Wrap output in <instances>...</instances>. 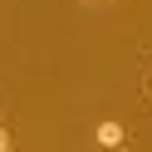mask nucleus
I'll list each match as a JSON object with an SVG mask.
<instances>
[{
	"instance_id": "nucleus-1",
	"label": "nucleus",
	"mask_w": 152,
	"mask_h": 152,
	"mask_svg": "<svg viewBox=\"0 0 152 152\" xmlns=\"http://www.w3.org/2000/svg\"><path fill=\"white\" fill-rule=\"evenodd\" d=\"M93 137H98V147H108V152H118L123 142H128V132H123V123H98V132H93Z\"/></svg>"
},
{
	"instance_id": "nucleus-2",
	"label": "nucleus",
	"mask_w": 152,
	"mask_h": 152,
	"mask_svg": "<svg viewBox=\"0 0 152 152\" xmlns=\"http://www.w3.org/2000/svg\"><path fill=\"white\" fill-rule=\"evenodd\" d=\"M0 152H10V132H5V128H0Z\"/></svg>"
},
{
	"instance_id": "nucleus-3",
	"label": "nucleus",
	"mask_w": 152,
	"mask_h": 152,
	"mask_svg": "<svg viewBox=\"0 0 152 152\" xmlns=\"http://www.w3.org/2000/svg\"><path fill=\"white\" fill-rule=\"evenodd\" d=\"M93 5H98V0H93Z\"/></svg>"
}]
</instances>
